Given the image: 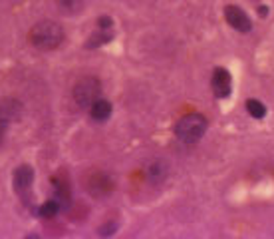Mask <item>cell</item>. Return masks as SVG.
Wrapping results in <instances>:
<instances>
[{
  "label": "cell",
  "instance_id": "cell-1",
  "mask_svg": "<svg viewBox=\"0 0 274 239\" xmlns=\"http://www.w3.org/2000/svg\"><path fill=\"white\" fill-rule=\"evenodd\" d=\"M64 40V28L52 20L38 22L30 30V44L42 52H50L54 48H58Z\"/></svg>",
  "mask_w": 274,
  "mask_h": 239
},
{
  "label": "cell",
  "instance_id": "cell-2",
  "mask_svg": "<svg viewBox=\"0 0 274 239\" xmlns=\"http://www.w3.org/2000/svg\"><path fill=\"white\" fill-rule=\"evenodd\" d=\"M205 130H207L205 116H201V114H189V116L181 118L179 124L175 126V136H177L179 141L189 143V146H191V143H197L203 137Z\"/></svg>",
  "mask_w": 274,
  "mask_h": 239
},
{
  "label": "cell",
  "instance_id": "cell-3",
  "mask_svg": "<svg viewBox=\"0 0 274 239\" xmlns=\"http://www.w3.org/2000/svg\"><path fill=\"white\" fill-rule=\"evenodd\" d=\"M99 92H101V82L93 76H84L74 86V102L80 108H91V104L99 98Z\"/></svg>",
  "mask_w": 274,
  "mask_h": 239
},
{
  "label": "cell",
  "instance_id": "cell-4",
  "mask_svg": "<svg viewBox=\"0 0 274 239\" xmlns=\"http://www.w3.org/2000/svg\"><path fill=\"white\" fill-rule=\"evenodd\" d=\"M114 187H116L114 179L109 177L105 171L93 170V171H90L88 177H86V189L90 191L93 198H103V196H107V194H112Z\"/></svg>",
  "mask_w": 274,
  "mask_h": 239
},
{
  "label": "cell",
  "instance_id": "cell-5",
  "mask_svg": "<svg viewBox=\"0 0 274 239\" xmlns=\"http://www.w3.org/2000/svg\"><path fill=\"white\" fill-rule=\"evenodd\" d=\"M22 114V106L16 100H2L0 102V141H2V136L6 132V128L16 122Z\"/></svg>",
  "mask_w": 274,
  "mask_h": 239
},
{
  "label": "cell",
  "instance_id": "cell-6",
  "mask_svg": "<svg viewBox=\"0 0 274 239\" xmlns=\"http://www.w3.org/2000/svg\"><path fill=\"white\" fill-rule=\"evenodd\" d=\"M32 181H34V170L30 166H20L14 175H12V183H14V191L22 198V196H28V191L32 187Z\"/></svg>",
  "mask_w": 274,
  "mask_h": 239
},
{
  "label": "cell",
  "instance_id": "cell-7",
  "mask_svg": "<svg viewBox=\"0 0 274 239\" xmlns=\"http://www.w3.org/2000/svg\"><path fill=\"white\" fill-rule=\"evenodd\" d=\"M211 88L216 98H227L231 94V74L225 68H216L211 78Z\"/></svg>",
  "mask_w": 274,
  "mask_h": 239
},
{
  "label": "cell",
  "instance_id": "cell-8",
  "mask_svg": "<svg viewBox=\"0 0 274 239\" xmlns=\"http://www.w3.org/2000/svg\"><path fill=\"white\" fill-rule=\"evenodd\" d=\"M225 18H227V22H229L235 30H239V32H248V30L252 28L248 16H246L239 6H227V8H225Z\"/></svg>",
  "mask_w": 274,
  "mask_h": 239
},
{
  "label": "cell",
  "instance_id": "cell-9",
  "mask_svg": "<svg viewBox=\"0 0 274 239\" xmlns=\"http://www.w3.org/2000/svg\"><path fill=\"white\" fill-rule=\"evenodd\" d=\"M167 164L163 160H151L147 166H145V177L147 181L151 183H163L167 177Z\"/></svg>",
  "mask_w": 274,
  "mask_h": 239
},
{
  "label": "cell",
  "instance_id": "cell-10",
  "mask_svg": "<svg viewBox=\"0 0 274 239\" xmlns=\"http://www.w3.org/2000/svg\"><path fill=\"white\" fill-rule=\"evenodd\" d=\"M52 187H54V200L60 204V207H68L70 204V198H72V191H70V185L66 179H62L60 175L52 177Z\"/></svg>",
  "mask_w": 274,
  "mask_h": 239
},
{
  "label": "cell",
  "instance_id": "cell-11",
  "mask_svg": "<svg viewBox=\"0 0 274 239\" xmlns=\"http://www.w3.org/2000/svg\"><path fill=\"white\" fill-rule=\"evenodd\" d=\"M90 114H91L93 120H97V122H105L109 116H112V104H109L107 100H103V98H97V100L91 104Z\"/></svg>",
  "mask_w": 274,
  "mask_h": 239
},
{
  "label": "cell",
  "instance_id": "cell-12",
  "mask_svg": "<svg viewBox=\"0 0 274 239\" xmlns=\"http://www.w3.org/2000/svg\"><path fill=\"white\" fill-rule=\"evenodd\" d=\"M86 4V0H56V6L62 14L66 16H74V14H80L82 8Z\"/></svg>",
  "mask_w": 274,
  "mask_h": 239
},
{
  "label": "cell",
  "instance_id": "cell-13",
  "mask_svg": "<svg viewBox=\"0 0 274 239\" xmlns=\"http://www.w3.org/2000/svg\"><path fill=\"white\" fill-rule=\"evenodd\" d=\"M112 38H114L112 30H101V28H99V32H95V34H91V36H90V40L86 42V48H97V46H101V44L109 42Z\"/></svg>",
  "mask_w": 274,
  "mask_h": 239
},
{
  "label": "cell",
  "instance_id": "cell-14",
  "mask_svg": "<svg viewBox=\"0 0 274 239\" xmlns=\"http://www.w3.org/2000/svg\"><path fill=\"white\" fill-rule=\"evenodd\" d=\"M58 209H60V204L52 198V200H48L46 204L40 205V215H42L44 219H50V217H54V215L58 213Z\"/></svg>",
  "mask_w": 274,
  "mask_h": 239
},
{
  "label": "cell",
  "instance_id": "cell-15",
  "mask_svg": "<svg viewBox=\"0 0 274 239\" xmlns=\"http://www.w3.org/2000/svg\"><path fill=\"white\" fill-rule=\"evenodd\" d=\"M246 110H248V114H250L252 118H258V120L266 116V108H264V104L258 102V100H248V102H246Z\"/></svg>",
  "mask_w": 274,
  "mask_h": 239
},
{
  "label": "cell",
  "instance_id": "cell-16",
  "mask_svg": "<svg viewBox=\"0 0 274 239\" xmlns=\"http://www.w3.org/2000/svg\"><path fill=\"white\" fill-rule=\"evenodd\" d=\"M112 24H114V20L109 16H99L97 18V28H101V30H112Z\"/></svg>",
  "mask_w": 274,
  "mask_h": 239
},
{
  "label": "cell",
  "instance_id": "cell-17",
  "mask_svg": "<svg viewBox=\"0 0 274 239\" xmlns=\"http://www.w3.org/2000/svg\"><path fill=\"white\" fill-rule=\"evenodd\" d=\"M116 229H118V223H116V221H112V223H107V225L99 227V235H112Z\"/></svg>",
  "mask_w": 274,
  "mask_h": 239
},
{
  "label": "cell",
  "instance_id": "cell-18",
  "mask_svg": "<svg viewBox=\"0 0 274 239\" xmlns=\"http://www.w3.org/2000/svg\"><path fill=\"white\" fill-rule=\"evenodd\" d=\"M258 12H260V16H266V6H260Z\"/></svg>",
  "mask_w": 274,
  "mask_h": 239
}]
</instances>
